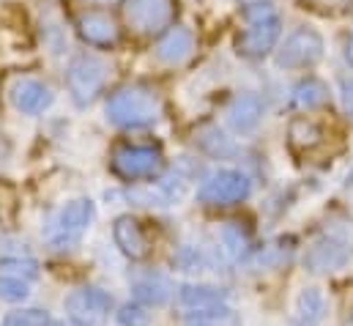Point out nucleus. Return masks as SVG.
I'll use <instances>...</instances> for the list:
<instances>
[{
    "label": "nucleus",
    "mask_w": 353,
    "mask_h": 326,
    "mask_svg": "<svg viewBox=\"0 0 353 326\" xmlns=\"http://www.w3.org/2000/svg\"><path fill=\"white\" fill-rule=\"evenodd\" d=\"M203 135H208V137H200V143H203V148H205V151H211L214 157H225V154H230V151H233V146L228 143V137H225L219 129L205 126V129H203Z\"/></svg>",
    "instance_id": "nucleus-27"
},
{
    "label": "nucleus",
    "mask_w": 353,
    "mask_h": 326,
    "mask_svg": "<svg viewBox=\"0 0 353 326\" xmlns=\"http://www.w3.org/2000/svg\"><path fill=\"white\" fill-rule=\"evenodd\" d=\"M93 3H99V6H110V3H118V0H93Z\"/></svg>",
    "instance_id": "nucleus-30"
},
{
    "label": "nucleus",
    "mask_w": 353,
    "mask_h": 326,
    "mask_svg": "<svg viewBox=\"0 0 353 326\" xmlns=\"http://www.w3.org/2000/svg\"><path fill=\"white\" fill-rule=\"evenodd\" d=\"M110 294L101 288H80L66 296V313L74 326H101L110 316Z\"/></svg>",
    "instance_id": "nucleus-10"
},
{
    "label": "nucleus",
    "mask_w": 353,
    "mask_h": 326,
    "mask_svg": "<svg viewBox=\"0 0 353 326\" xmlns=\"http://www.w3.org/2000/svg\"><path fill=\"white\" fill-rule=\"evenodd\" d=\"M178 299H181L183 307L211 310V307H222V302L228 299V291L216 288V285H183L178 291Z\"/></svg>",
    "instance_id": "nucleus-17"
},
{
    "label": "nucleus",
    "mask_w": 353,
    "mask_h": 326,
    "mask_svg": "<svg viewBox=\"0 0 353 326\" xmlns=\"http://www.w3.org/2000/svg\"><path fill=\"white\" fill-rule=\"evenodd\" d=\"M178 14L176 0H123V19L140 36L162 33Z\"/></svg>",
    "instance_id": "nucleus-5"
},
{
    "label": "nucleus",
    "mask_w": 353,
    "mask_h": 326,
    "mask_svg": "<svg viewBox=\"0 0 353 326\" xmlns=\"http://www.w3.org/2000/svg\"><path fill=\"white\" fill-rule=\"evenodd\" d=\"M340 102H343L345 115L353 118V77H343L340 80Z\"/></svg>",
    "instance_id": "nucleus-28"
},
{
    "label": "nucleus",
    "mask_w": 353,
    "mask_h": 326,
    "mask_svg": "<svg viewBox=\"0 0 353 326\" xmlns=\"http://www.w3.org/2000/svg\"><path fill=\"white\" fill-rule=\"evenodd\" d=\"M250 192H252V181L244 173L219 170L208 181H203V186L197 189V198L205 206H233V203L247 200Z\"/></svg>",
    "instance_id": "nucleus-7"
},
{
    "label": "nucleus",
    "mask_w": 353,
    "mask_h": 326,
    "mask_svg": "<svg viewBox=\"0 0 353 326\" xmlns=\"http://www.w3.org/2000/svg\"><path fill=\"white\" fill-rule=\"evenodd\" d=\"M345 58H348V64L353 66V33H351V39H348V50H345Z\"/></svg>",
    "instance_id": "nucleus-29"
},
{
    "label": "nucleus",
    "mask_w": 353,
    "mask_h": 326,
    "mask_svg": "<svg viewBox=\"0 0 353 326\" xmlns=\"http://www.w3.org/2000/svg\"><path fill=\"white\" fill-rule=\"evenodd\" d=\"M288 260H290V247L268 245L252 258V266H255V269H276V266H282V263H288Z\"/></svg>",
    "instance_id": "nucleus-23"
},
{
    "label": "nucleus",
    "mask_w": 353,
    "mask_h": 326,
    "mask_svg": "<svg viewBox=\"0 0 353 326\" xmlns=\"http://www.w3.org/2000/svg\"><path fill=\"white\" fill-rule=\"evenodd\" d=\"M112 236H115V245L121 247V252L126 258H132V260L148 258V252H151L148 236H145L143 225L134 217H118L115 225H112Z\"/></svg>",
    "instance_id": "nucleus-12"
},
{
    "label": "nucleus",
    "mask_w": 353,
    "mask_h": 326,
    "mask_svg": "<svg viewBox=\"0 0 353 326\" xmlns=\"http://www.w3.org/2000/svg\"><path fill=\"white\" fill-rule=\"evenodd\" d=\"M326 3H340V6H345V3H353V0H326Z\"/></svg>",
    "instance_id": "nucleus-32"
},
{
    "label": "nucleus",
    "mask_w": 353,
    "mask_h": 326,
    "mask_svg": "<svg viewBox=\"0 0 353 326\" xmlns=\"http://www.w3.org/2000/svg\"><path fill=\"white\" fill-rule=\"evenodd\" d=\"M3 326H50V316L44 310H17L11 316H6V324Z\"/></svg>",
    "instance_id": "nucleus-26"
},
{
    "label": "nucleus",
    "mask_w": 353,
    "mask_h": 326,
    "mask_svg": "<svg viewBox=\"0 0 353 326\" xmlns=\"http://www.w3.org/2000/svg\"><path fill=\"white\" fill-rule=\"evenodd\" d=\"M118 324L121 326H148L151 324V313H148V307L145 305H140V302H129V305H123L121 310H118Z\"/></svg>",
    "instance_id": "nucleus-24"
},
{
    "label": "nucleus",
    "mask_w": 353,
    "mask_h": 326,
    "mask_svg": "<svg viewBox=\"0 0 353 326\" xmlns=\"http://www.w3.org/2000/svg\"><path fill=\"white\" fill-rule=\"evenodd\" d=\"M345 184H348V186H353V167H351V173H348V178H345Z\"/></svg>",
    "instance_id": "nucleus-31"
},
{
    "label": "nucleus",
    "mask_w": 353,
    "mask_h": 326,
    "mask_svg": "<svg viewBox=\"0 0 353 326\" xmlns=\"http://www.w3.org/2000/svg\"><path fill=\"white\" fill-rule=\"evenodd\" d=\"M8 99L11 104L25 113V115H39L44 113L50 104H52V90L39 80H30V77H22L8 88Z\"/></svg>",
    "instance_id": "nucleus-11"
},
{
    "label": "nucleus",
    "mask_w": 353,
    "mask_h": 326,
    "mask_svg": "<svg viewBox=\"0 0 353 326\" xmlns=\"http://www.w3.org/2000/svg\"><path fill=\"white\" fill-rule=\"evenodd\" d=\"M112 173L123 181H137L159 173L162 151L154 146H121L112 151Z\"/></svg>",
    "instance_id": "nucleus-9"
},
{
    "label": "nucleus",
    "mask_w": 353,
    "mask_h": 326,
    "mask_svg": "<svg viewBox=\"0 0 353 326\" xmlns=\"http://www.w3.org/2000/svg\"><path fill=\"white\" fill-rule=\"evenodd\" d=\"M222 245H225L230 258L239 260V258H244L250 252V236H247V231L239 222H228L222 228Z\"/></svg>",
    "instance_id": "nucleus-21"
},
{
    "label": "nucleus",
    "mask_w": 353,
    "mask_h": 326,
    "mask_svg": "<svg viewBox=\"0 0 353 326\" xmlns=\"http://www.w3.org/2000/svg\"><path fill=\"white\" fill-rule=\"evenodd\" d=\"M30 296V285L17 277H0V299L3 302H25Z\"/></svg>",
    "instance_id": "nucleus-25"
},
{
    "label": "nucleus",
    "mask_w": 353,
    "mask_h": 326,
    "mask_svg": "<svg viewBox=\"0 0 353 326\" xmlns=\"http://www.w3.org/2000/svg\"><path fill=\"white\" fill-rule=\"evenodd\" d=\"M77 33L83 41H88L93 47H112L121 36L118 25L112 17L101 14V11H88L77 19Z\"/></svg>",
    "instance_id": "nucleus-13"
},
{
    "label": "nucleus",
    "mask_w": 353,
    "mask_h": 326,
    "mask_svg": "<svg viewBox=\"0 0 353 326\" xmlns=\"http://www.w3.org/2000/svg\"><path fill=\"white\" fill-rule=\"evenodd\" d=\"M244 19H247V30L236 39V50L239 55L244 58H263L268 55L276 41H279V33H282V19L276 14V6L274 3H252L244 8Z\"/></svg>",
    "instance_id": "nucleus-2"
},
{
    "label": "nucleus",
    "mask_w": 353,
    "mask_h": 326,
    "mask_svg": "<svg viewBox=\"0 0 353 326\" xmlns=\"http://www.w3.org/2000/svg\"><path fill=\"white\" fill-rule=\"evenodd\" d=\"M329 99V88L321 80H301L293 93H290V104L296 110H315V107H323Z\"/></svg>",
    "instance_id": "nucleus-20"
},
{
    "label": "nucleus",
    "mask_w": 353,
    "mask_h": 326,
    "mask_svg": "<svg viewBox=\"0 0 353 326\" xmlns=\"http://www.w3.org/2000/svg\"><path fill=\"white\" fill-rule=\"evenodd\" d=\"M96 217V209H93V200L88 198H77L72 203H66L61 209V214L52 220L50 231H47V242L52 249H66L74 242H80V236L88 231V225Z\"/></svg>",
    "instance_id": "nucleus-4"
},
{
    "label": "nucleus",
    "mask_w": 353,
    "mask_h": 326,
    "mask_svg": "<svg viewBox=\"0 0 353 326\" xmlns=\"http://www.w3.org/2000/svg\"><path fill=\"white\" fill-rule=\"evenodd\" d=\"M0 277H17V280H36L39 277V263L36 260H19V258H6L0 260Z\"/></svg>",
    "instance_id": "nucleus-22"
},
{
    "label": "nucleus",
    "mask_w": 353,
    "mask_h": 326,
    "mask_svg": "<svg viewBox=\"0 0 353 326\" xmlns=\"http://www.w3.org/2000/svg\"><path fill=\"white\" fill-rule=\"evenodd\" d=\"M192 47H194V39H192L189 28H170L157 44V58L162 64L178 66L192 55Z\"/></svg>",
    "instance_id": "nucleus-15"
},
{
    "label": "nucleus",
    "mask_w": 353,
    "mask_h": 326,
    "mask_svg": "<svg viewBox=\"0 0 353 326\" xmlns=\"http://www.w3.org/2000/svg\"><path fill=\"white\" fill-rule=\"evenodd\" d=\"M162 102L159 93L148 85H126L118 88L107 102V121L121 129H137L159 121Z\"/></svg>",
    "instance_id": "nucleus-1"
},
{
    "label": "nucleus",
    "mask_w": 353,
    "mask_h": 326,
    "mask_svg": "<svg viewBox=\"0 0 353 326\" xmlns=\"http://www.w3.org/2000/svg\"><path fill=\"white\" fill-rule=\"evenodd\" d=\"M326 316V296L321 288H304L296 302V321L299 326H318Z\"/></svg>",
    "instance_id": "nucleus-18"
},
{
    "label": "nucleus",
    "mask_w": 353,
    "mask_h": 326,
    "mask_svg": "<svg viewBox=\"0 0 353 326\" xmlns=\"http://www.w3.org/2000/svg\"><path fill=\"white\" fill-rule=\"evenodd\" d=\"M353 255V222H332L323 236L307 249L304 266L312 274H329L343 269Z\"/></svg>",
    "instance_id": "nucleus-3"
},
{
    "label": "nucleus",
    "mask_w": 353,
    "mask_h": 326,
    "mask_svg": "<svg viewBox=\"0 0 353 326\" xmlns=\"http://www.w3.org/2000/svg\"><path fill=\"white\" fill-rule=\"evenodd\" d=\"M263 118V102L255 93H239L228 107V124L233 132L247 135L252 132Z\"/></svg>",
    "instance_id": "nucleus-14"
},
{
    "label": "nucleus",
    "mask_w": 353,
    "mask_h": 326,
    "mask_svg": "<svg viewBox=\"0 0 353 326\" xmlns=\"http://www.w3.org/2000/svg\"><path fill=\"white\" fill-rule=\"evenodd\" d=\"M132 294H134V299H137L140 305H154V307H159V305L170 302V296H173V282H170L168 277H162V274H148V277H143V280H134Z\"/></svg>",
    "instance_id": "nucleus-16"
},
{
    "label": "nucleus",
    "mask_w": 353,
    "mask_h": 326,
    "mask_svg": "<svg viewBox=\"0 0 353 326\" xmlns=\"http://www.w3.org/2000/svg\"><path fill=\"white\" fill-rule=\"evenodd\" d=\"M66 82H69L72 99L80 107H85V104H90L101 93V88L107 82V64L99 61L96 55H80V58L72 61Z\"/></svg>",
    "instance_id": "nucleus-6"
},
{
    "label": "nucleus",
    "mask_w": 353,
    "mask_h": 326,
    "mask_svg": "<svg viewBox=\"0 0 353 326\" xmlns=\"http://www.w3.org/2000/svg\"><path fill=\"white\" fill-rule=\"evenodd\" d=\"M288 143L293 151H312L323 143V129L310 118H293L288 126Z\"/></svg>",
    "instance_id": "nucleus-19"
},
{
    "label": "nucleus",
    "mask_w": 353,
    "mask_h": 326,
    "mask_svg": "<svg viewBox=\"0 0 353 326\" xmlns=\"http://www.w3.org/2000/svg\"><path fill=\"white\" fill-rule=\"evenodd\" d=\"M351 326H353V321H351Z\"/></svg>",
    "instance_id": "nucleus-33"
},
{
    "label": "nucleus",
    "mask_w": 353,
    "mask_h": 326,
    "mask_svg": "<svg viewBox=\"0 0 353 326\" xmlns=\"http://www.w3.org/2000/svg\"><path fill=\"white\" fill-rule=\"evenodd\" d=\"M323 58V39L312 28L293 30L285 44L276 50V66L282 69H304Z\"/></svg>",
    "instance_id": "nucleus-8"
}]
</instances>
